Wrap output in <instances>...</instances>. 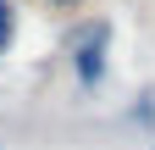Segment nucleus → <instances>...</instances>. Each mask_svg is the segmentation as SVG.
Segmentation results:
<instances>
[{
	"mask_svg": "<svg viewBox=\"0 0 155 150\" xmlns=\"http://www.w3.org/2000/svg\"><path fill=\"white\" fill-rule=\"evenodd\" d=\"M11 39H17V6H11V0H0V56L11 50Z\"/></svg>",
	"mask_w": 155,
	"mask_h": 150,
	"instance_id": "nucleus-1",
	"label": "nucleus"
},
{
	"mask_svg": "<svg viewBox=\"0 0 155 150\" xmlns=\"http://www.w3.org/2000/svg\"><path fill=\"white\" fill-rule=\"evenodd\" d=\"M50 6H78V0H50Z\"/></svg>",
	"mask_w": 155,
	"mask_h": 150,
	"instance_id": "nucleus-2",
	"label": "nucleus"
}]
</instances>
